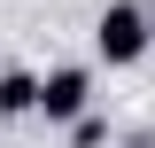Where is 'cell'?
<instances>
[{
    "label": "cell",
    "mask_w": 155,
    "mask_h": 148,
    "mask_svg": "<svg viewBox=\"0 0 155 148\" xmlns=\"http://www.w3.org/2000/svg\"><path fill=\"white\" fill-rule=\"evenodd\" d=\"M147 47H155V8L147 0H109L93 16V55L109 62V70H132Z\"/></svg>",
    "instance_id": "cell-1"
},
{
    "label": "cell",
    "mask_w": 155,
    "mask_h": 148,
    "mask_svg": "<svg viewBox=\"0 0 155 148\" xmlns=\"http://www.w3.org/2000/svg\"><path fill=\"white\" fill-rule=\"evenodd\" d=\"M85 109H93V70L85 62H62V70L39 78V117L47 125H78Z\"/></svg>",
    "instance_id": "cell-2"
},
{
    "label": "cell",
    "mask_w": 155,
    "mask_h": 148,
    "mask_svg": "<svg viewBox=\"0 0 155 148\" xmlns=\"http://www.w3.org/2000/svg\"><path fill=\"white\" fill-rule=\"evenodd\" d=\"M0 117H39V70H0Z\"/></svg>",
    "instance_id": "cell-3"
},
{
    "label": "cell",
    "mask_w": 155,
    "mask_h": 148,
    "mask_svg": "<svg viewBox=\"0 0 155 148\" xmlns=\"http://www.w3.org/2000/svg\"><path fill=\"white\" fill-rule=\"evenodd\" d=\"M101 140H109L101 117H78V125H70V148H101Z\"/></svg>",
    "instance_id": "cell-4"
}]
</instances>
